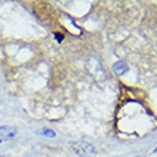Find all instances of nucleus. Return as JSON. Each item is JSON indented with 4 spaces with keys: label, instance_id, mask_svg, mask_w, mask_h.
Returning a JSON list of instances; mask_svg holds the SVG:
<instances>
[{
    "label": "nucleus",
    "instance_id": "obj_1",
    "mask_svg": "<svg viewBox=\"0 0 157 157\" xmlns=\"http://www.w3.org/2000/svg\"><path fill=\"white\" fill-rule=\"evenodd\" d=\"M71 149L75 150V153L82 157H93L96 154V149L93 144L87 143V141H76L71 143Z\"/></svg>",
    "mask_w": 157,
    "mask_h": 157
},
{
    "label": "nucleus",
    "instance_id": "obj_2",
    "mask_svg": "<svg viewBox=\"0 0 157 157\" xmlns=\"http://www.w3.org/2000/svg\"><path fill=\"white\" fill-rule=\"evenodd\" d=\"M14 134H16V128L14 127H12V126H0V143L14 137Z\"/></svg>",
    "mask_w": 157,
    "mask_h": 157
},
{
    "label": "nucleus",
    "instance_id": "obj_3",
    "mask_svg": "<svg viewBox=\"0 0 157 157\" xmlns=\"http://www.w3.org/2000/svg\"><path fill=\"white\" fill-rule=\"evenodd\" d=\"M113 70H114V73L119 76L124 75V73H127L128 71V66H127V63L126 62H116L114 63V66H113Z\"/></svg>",
    "mask_w": 157,
    "mask_h": 157
},
{
    "label": "nucleus",
    "instance_id": "obj_4",
    "mask_svg": "<svg viewBox=\"0 0 157 157\" xmlns=\"http://www.w3.org/2000/svg\"><path fill=\"white\" fill-rule=\"evenodd\" d=\"M41 134H43V136H47V137H52V139L56 137V133H54L53 130H49V128H43V130H41Z\"/></svg>",
    "mask_w": 157,
    "mask_h": 157
},
{
    "label": "nucleus",
    "instance_id": "obj_5",
    "mask_svg": "<svg viewBox=\"0 0 157 157\" xmlns=\"http://www.w3.org/2000/svg\"><path fill=\"white\" fill-rule=\"evenodd\" d=\"M54 37H56V40L60 43V41H63V34L62 33H54Z\"/></svg>",
    "mask_w": 157,
    "mask_h": 157
},
{
    "label": "nucleus",
    "instance_id": "obj_6",
    "mask_svg": "<svg viewBox=\"0 0 157 157\" xmlns=\"http://www.w3.org/2000/svg\"><path fill=\"white\" fill-rule=\"evenodd\" d=\"M153 153H157V147H156V150H154V151H153Z\"/></svg>",
    "mask_w": 157,
    "mask_h": 157
}]
</instances>
